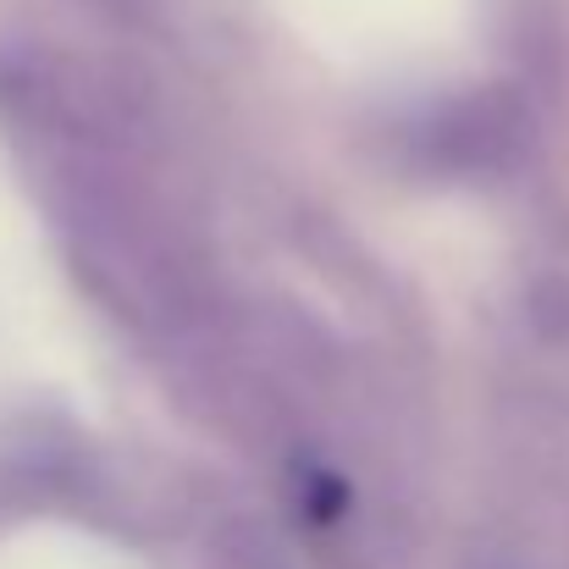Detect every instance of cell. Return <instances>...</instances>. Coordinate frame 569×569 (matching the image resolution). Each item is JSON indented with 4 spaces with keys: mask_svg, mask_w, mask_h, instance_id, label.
I'll return each instance as SVG.
<instances>
[{
    "mask_svg": "<svg viewBox=\"0 0 569 569\" xmlns=\"http://www.w3.org/2000/svg\"><path fill=\"white\" fill-rule=\"evenodd\" d=\"M349 509V487L332 470H310L305 476V515L310 520H338Z\"/></svg>",
    "mask_w": 569,
    "mask_h": 569,
    "instance_id": "obj_2",
    "label": "cell"
},
{
    "mask_svg": "<svg viewBox=\"0 0 569 569\" xmlns=\"http://www.w3.org/2000/svg\"><path fill=\"white\" fill-rule=\"evenodd\" d=\"M526 150V106L515 94H476L453 106L437 128V156L448 167H509Z\"/></svg>",
    "mask_w": 569,
    "mask_h": 569,
    "instance_id": "obj_1",
    "label": "cell"
}]
</instances>
